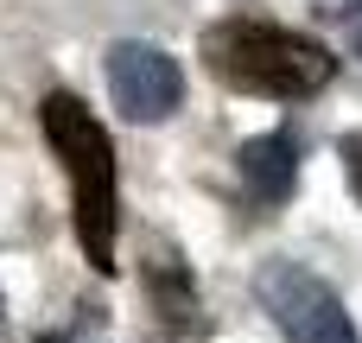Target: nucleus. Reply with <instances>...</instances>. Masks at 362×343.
I'll use <instances>...</instances> for the list:
<instances>
[{
    "label": "nucleus",
    "instance_id": "obj_5",
    "mask_svg": "<svg viewBox=\"0 0 362 343\" xmlns=\"http://www.w3.org/2000/svg\"><path fill=\"white\" fill-rule=\"evenodd\" d=\"M235 178H242V191L255 197V204H286L293 197V185H299V146H293V134H255V140H242L235 146Z\"/></svg>",
    "mask_w": 362,
    "mask_h": 343
},
{
    "label": "nucleus",
    "instance_id": "obj_6",
    "mask_svg": "<svg viewBox=\"0 0 362 343\" xmlns=\"http://www.w3.org/2000/svg\"><path fill=\"white\" fill-rule=\"evenodd\" d=\"M146 274H153V299H159L165 325H178V331H185V325H197V286L178 274V261H172V255H159Z\"/></svg>",
    "mask_w": 362,
    "mask_h": 343
},
{
    "label": "nucleus",
    "instance_id": "obj_2",
    "mask_svg": "<svg viewBox=\"0 0 362 343\" xmlns=\"http://www.w3.org/2000/svg\"><path fill=\"white\" fill-rule=\"evenodd\" d=\"M204 64L223 89L267 95V102H305L337 76V57L318 38L267 19H216L204 32Z\"/></svg>",
    "mask_w": 362,
    "mask_h": 343
},
{
    "label": "nucleus",
    "instance_id": "obj_4",
    "mask_svg": "<svg viewBox=\"0 0 362 343\" xmlns=\"http://www.w3.org/2000/svg\"><path fill=\"white\" fill-rule=\"evenodd\" d=\"M108 95H115V108H121L127 121L159 127V121H172L178 102H185V70H178V57H172L165 45H153V38H121V45H108Z\"/></svg>",
    "mask_w": 362,
    "mask_h": 343
},
{
    "label": "nucleus",
    "instance_id": "obj_7",
    "mask_svg": "<svg viewBox=\"0 0 362 343\" xmlns=\"http://www.w3.org/2000/svg\"><path fill=\"white\" fill-rule=\"evenodd\" d=\"M344 165H350V178H356V197H362V134L344 140Z\"/></svg>",
    "mask_w": 362,
    "mask_h": 343
},
{
    "label": "nucleus",
    "instance_id": "obj_8",
    "mask_svg": "<svg viewBox=\"0 0 362 343\" xmlns=\"http://www.w3.org/2000/svg\"><path fill=\"white\" fill-rule=\"evenodd\" d=\"M350 45H356V57H362V6L350 13Z\"/></svg>",
    "mask_w": 362,
    "mask_h": 343
},
{
    "label": "nucleus",
    "instance_id": "obj_1",
    "mask_svg": "<svg viewBox=\"0 0 362 343\" xmlns=\"http://www.w3.org/2000/svg\"><path fill=\"white\" fill-rule=\"evenodd\" d=\"M38 127H45V146L57 153L64 178H70V210H76V242L89 255V267L108 280L121 261H115V229H121V197H115V140L108 127L70 95V89H51L38 102Z\"/></svg>",
    "mask_w": 362,
    "mask_h": 343
},
{
    "label": "nucleus",
    "instance_id": "obj_3",
    "mask_svg": "<svg viewBox=\"0 0 362 343\" xmlns=\"http://www.w3.org/2000/svg\"><path fill=\"white\" fill-rule=\"evenodd\" d=\"M255 299L286 343H362L344 293L325 274H312L305 261H267L255 274Z\"/></svg>",
    "mask_w": 362,
    "mask_h": 343
}]
</instances>
